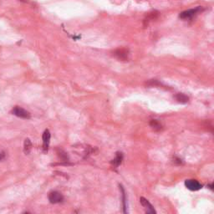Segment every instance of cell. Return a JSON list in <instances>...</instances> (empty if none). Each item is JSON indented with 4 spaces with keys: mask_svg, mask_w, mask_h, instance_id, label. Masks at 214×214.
<instances>
[{
    "mask_svg": "<svg viewBox=\"0 0 214 214\" xmlns=\"http://www.w3.org/2000/svg\"><path fill=\"white\" fill-rule=\"evenodd\" d=\"M113 55L116 57L117 60L121 61H127L129 60V55H130V51L129 49L126 48H121V49H116Z\"/></svg>",
    "mask_w": 214,
    "mask_h": 214,
    "instance_id": "cell-2",
    "label": "cell"
},
{
    "mask_svg": "<svg viewBox=\"0 0 214 214\" xmlns=\"http://www.w3.org/2000/svg\"><path fill=\"white\" fill-rule=\"evenodd\" d=\"M208 187H209V188H210V189H212V190L213 189V184H212H212H210V185H208Z\"/></svg>",
    "mask_w": 214,
    "mask_h": 214,
    "instance_id": "cell-18",
    "label": "cell"
},
{
    "mask_svg": "<svg viewBox=\"0 0 214 214\" xmlns=\"http://www.w3.org/2000/svg\"><path fill=\"white\" fill-rule=\"evenodd\" d=\"M5 158V153L4 152H0V161H2Z\"/></svg>",
    "mask_w": 214,
    "mask_h": 214,
    "instance_id": "cell-17",
    "label": "cell"
},
{
    "mask_svg": "<svg viewBox=\"0 0 214 214\" xmlns=\"http://www.w3.org/2000/svg\"><path fill=\"white\" fill-rule=\"evenodd\" d=\"M12 114L22 119H29L31 117V115L29 111L19 106H15L12 110Z\"/></svg>",
    "mask_w": 214,
    "mask_h": 214,
    "instance_id": "cell-3",
    "label": "cell"
},
{
    "mask_svg": "<svg viewBox=\"0 0 214 214\" xmlns=\"http://www.w3.org/2000/svg\"><path fill=\"white\" fill-rule=\"evenodd\" d=\"M140 203H141V204L143 206V208H144L145 210H146V213H149V214L156 213V210L154 209L153 206L151 205V204L149 203V201H148L147 199H146L145 197H142L141 198H140Z\"/></svg>",
    "mask_w": 214,
    "mask_h": 214,
    "instance_id": "cell-6",
    "label": "cell"
},
{
    "mask_svg": "<svg viewBox=\"0 0 214 214\" xmlns=\"http://www.w3.org/2000/svg\"><path fill=\"white\" fill-rule=\"evenodd\" d=\"M57 153H58L60 158L63 162H69V156H68V155L64 152V150H61V149H59Z\"/></svg>",
    "mask_w": 214,
    "mask_h": 214,
    "instance_id": "cell-14",
    "label": "cell"
},
{
    "mask_svg": "<svg viewBox=\"0 0 214 214\" xmlns=\"http://www.w3.org/2000/svg\"><path fill=\"white\" fill-rule=\"evenodd\" d=\"M203 10V8L201 6H198L197 8H195V9H188V10L182 12L179 14V18L182 19H191L192 18L195 17L197 14H199L200 12H202Z\"/></svg>",
    "mask_w": 214,
    "mask_h": 214,
    "instance_id": "cell-1",
    "label": "cell"
},
{
    "mask_svg": "<svg viewBox=\"0 0 214 214\" xmlns=\"http://www.w3.org/2000/svg\"><path fill=\"white\" fill-rule=\"evenodd\" d=\"M50 142V132L49 130H45L43 134V151L46 153L49 150Z\"/></svg>",
    "mask_w": 214,
    "mask_h": 214,
    "instance_id": "cell-7",
    "label": "cell"
},
{
    "mask_svg": "<svg viewBox=\"0 0 214 214\" xmlns=\"http://www.w3.org/2000/svg\"><path fill=\"white\" fill-rule=\"evenodd\" d=\"M175 99L181 104H186V103H187L189 101V97L186 96L185 94H182V93H177V95L175 96Z\"/></svg>",
    "mask_w": 214,
    "mask_h": 214,
    "instance_id": "cell-11",
    "label": "cell"
},
{
    "mask_svg": "<svg viewBox=\"0 0 214 214\" xmlns=\"http://www.w3.org/2000/svg\"><path fill=\"white\" fill-rule=\"evenodd\" d=\"M174 160H175V161H173V162L175 163V164H178V165H182V161L180 159V158L175 157V158H174Z\"/></svg>",
    "mask_w": 214,
    "mask_h": 214,
    "instance_id": "cell-16",
    "label": "cell"
},
{
    "mask_svg": "<svg viewBox=\"0 0 214 214\" xmlns=\"http://www.w3.org/2000/svg\"><path fill=\"white\" fill-rule=\"evenodd\" d=\"M186 187L191 190V191H198L201 188L203 187L202 184L199 182H197V180H187L185 182Z\"/></svg>",
    "mask_w": 214,
    "mask_h": 214,
    "instance_id": "cell-5",
    "label": "cell"
},
{
    "mask_svg": "<svg viewBox=\"0 0 214 214\" xmlns=\"http://www.w3.org/2000/svg\"><path fill=\"white\" fill-rule=\"evenodd\" d=\"M149 125H150V127L152 128L155 131H162L163 130L162 125L157 120H155V119L150 120V122H149Z\"/></svg>",
    "mask_w": 214,
    "mask_h": 214,
    "instance_id": "cell-9",
    "label": "cell"
},
{
    "mask_svg": "<svg viewBox=\"0 0 214 214\" xmlns=\"http://www.w3.org/2000/svg\"><path fill=\"white\" fill-rule=\"evenodd\" d=\"M32 146H33L31 141L29 138H26L24 140V143H23V152L26 155H29L31 150H32Z\"/></svg>",
    "mask_w": 214,
    "mask_h": 214,
    "instance_id": "cell-12",
    "label": "cell"
},
{
    "mask_svg": "<svg viewBox=\"0 0 214 214\" xmlns=\"http://www.w3.org/2000/svg\"><path fill=\"white\" fill-rule=\"evenodd\" d=\"M122 160H123V155H122V153L121 152H117V153H116V158L113 159L110 163H111V165H112L113 167H119V166L121 164Z\"/></svg>",
    "mask_w": 214,
    "mask_h": 214,
    "instance_id": "cell-10",
    "label": "cell"
},
{
    "mask_svg": "<svg viewBox=\"0 0 214 214\" xmlns=\"http://www.w3.org/2000/svg\"><path fill=\"white\" fill-rule=\"evenodd\" d=\"M63 200H64L63 195L59 191H51L49 194V201L50 202V203L56 204V203H60L61 202H63Z\"/></svg>",
    "mask_w": 214,
    "mask_h": 214,
    "instance_id": "cell-4",
    "label": "cell"
},
{
    "mask_svg": "<svg viewBox=\"0 0 214 214\" xmlns=\"http://www.w3.org/2000/svg\"><path fill=\"white\" fill-rule=\"evenodd\" d=\"M146 85L147 86H161L162 84L156 80H150L148 82H146Z\"/></svg>",
    "mask_w": 214,
    "mask_h": 214,
    "instance_id": "cell-15",
    "label": "cell"
},
{
    "mask_svg": "<svg viewBox=\"0 0 214 214\" xmlns=\"http://www.w3.org/2000/svg\"><path fill=\"white\" fill-rule=\"evenodd\" d=\"M158 15H159V13L157 11H153L149 13V14H148L147 16H146V18L144 19V26H148V24H149V23H150V21L154 20V19H156L157 17H158Z\"/></svg>",
    "mask_w": 214,
    "mask_h": 214,
    "instance_id": "cell-8",
    "label": "cell"
},
{
    "mask_svg": "<svg viewBox=\"0 0 214 214\" xmlns=\"http://www.w3.org/2000/svg\"><path fill=\"white\" fill-rule=\"evenodd\" d=\"M120 190L121 191L122 193V203H123V209H124V213H126V191L121 185H120Z\"/></svg>",
    "mask_w": 214,
    "mask_h": 214,
    "instance_id": "cell-13",
    "label": "cell"
}]
</instances>
